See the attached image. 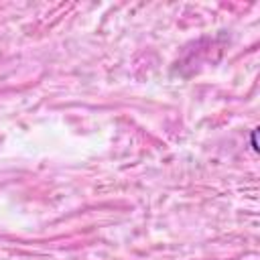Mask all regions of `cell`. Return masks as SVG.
I'll return each instance as SVG.
<instances>
[{
  "mask_svg": "<svg viewBox=\"0 0 260 260\" xmlns=\"http://www.w3.org/2000/svg\"><path fill=\"white\" fill-rule=\"evenodd\" d=\"M256 132H258L256 128H254L252 132H250V146H252V150H254V152L258 150V142H256Z\"/></svg>",
  "mask_w": 260,
  "mask_h": 260,
  "instance_id": "1",
  "label": "cell"
}]
</instances>
